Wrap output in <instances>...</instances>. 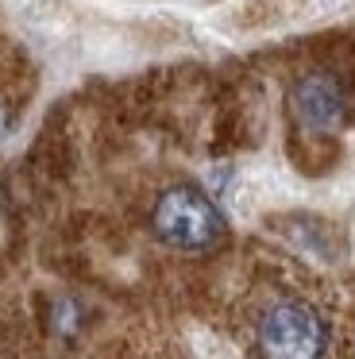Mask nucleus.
Returning <instances> with one entry per match:
<instances>
[{
  "instance_id": "1",
  "label": "nucleus",
  "mask_w": 355,
  "mask_h": 359,
  "mask_svg": "<svg viewBox=\"0 0 355 359\" xmlns=\"http://www.w3.org/2000/svg\"><path fill=\"white\" fill-rule=\"evenodd\" d=\"M255 351L259 359H324L332 328L324 313L305 297H274L255 317Z\"/></svg>"
},
{
  "instance_id": "2",
  "label": "nucleus",
  "mask_w": 355,
  "mask_h": 359,
  "mask_svg": "<svg viewBox=\"0 0 355 359\" xmlns=\"http://www.w3.org/2000/svg\"><path fill=\"white\" fill-rule=\"evenodd\" d=\"M151 228L166 248L197 255V251H213L224 240V212L205 189L182 182L159 194L151 209Z\"/></svg>"
},
{
  "instance_id": "3",
  "label": "nucleus",
  "mask_w": 355,
  "mask_h": 359,
  "mask_svg": "<svg viewBox=\"0 0 355 359\" xmlns=\"http://www.w3.org/2000/svg\"><path fill=\"white\" fill-rule=\"evenodd\" d=\"M290 112L305 132L313 135H332L347 124L351 116V101L347 89L336 74L328 70H309L290 86Z\"/></svg>"
},
{
  "instance_id": "4",
  "label": "nucleus",
  "mask_w": 355,
  "mask_h": 359,
  "mask_svg": "<svg viewBox=\"0 0 355 359\" xmlns=\"http://www.w3.org/2000/svg\"><path fill=\"white\" fill-rule=\"evenodd\" d=\"M77 328V305L74 302H58L54 305V332L69 336Z\"/></svg>"
},
{
  "instance_id": "5",
  "label": "nucleus",
  "mask_w": 355,
  "mask_h": 359,
  "mask_svg": "<svg viewBox=\"0 0 355 359\" xmlns=\"http://www.w3.org/2000/svg\"><path fill=\"white\" fill-rule=\"evenodd\" d=\"M8 132H12V116H8V109L0 104V140H4Z\"/></svg>"
}]
</instances>
